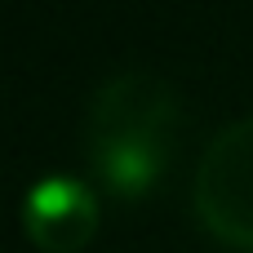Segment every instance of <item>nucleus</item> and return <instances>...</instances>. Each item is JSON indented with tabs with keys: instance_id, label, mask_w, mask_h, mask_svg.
<instances>
[{
	"instance_id": "nucleus-3",
	"label": "nucleus",
	"mask_w": 253,
	"mask_h": 253,
	"mask_svg": "<svg viewBox=\"0 0 253 253\" xmlns=\"http://www.w3.org/2000/svg\"><path fill=\"white\" fill-rule=\"evenodd\" d=\"M98 196L80 178L49 173L22 200V231L40 253H80L98 236Z\"/></svg>"
},
{
	"instance_id": "nucleus-2",
	"label": "nucleus",
	"mask_w": 253,
	"mask_h": 253,
	"mask_svg": "<svg viewBox=\"0 0 253 253\" xmlns=\"http://www.w3.org/2000/svg\"><path fill=\"white\" fill-rule=\"evenodd\" d=\"M196 222L227 249L253 253V116L213 133L191 182Z\"/></svg>"
},
{
	"instance_id": "nucleus-1",
	"label": "nucleus",
	"mask_w": 253,
	"mask_h": 253,
	"mask_svg": "<svg viewBox=\"0 0 253 253\" xmlns=\"http://www.w3.org/2000/svg\"><path fill=\"white\" fill-rule=\"evenodd\" d=\"M178 129V89L142 67L102 80L84 111V156L98 182L120 200H142L169 160Z\"/></svg>"
}]
</instances>
